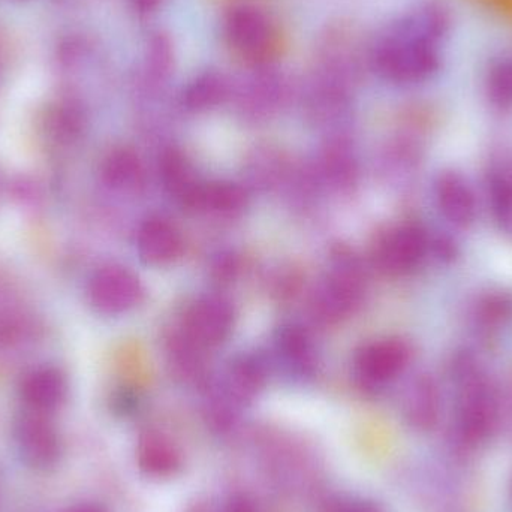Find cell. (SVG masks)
Instances as JSON below:
<instances>
[{
  "mask_svg": "<svg viewBox=\"0 0 512 512\" xmlns=\"http://www.w3.org/2000/svg\"><path fill=\"white\" fill-rule=\"evenodd\" d=\"M460 80L492 113L512 114V17L481 12Z\"/></svg>",
  "mask_w": 512,
  "mask_h": 512,
  "instance_id": "1",
  "label": "cell"
},
{
  "mask_svg": "<svg viewBox=\"0 0 512 512\" xmlns=\"http://www.w3.org/2000/svg\"><path fill=\"white\" fill-rule=\"evenodd\" d=\"M457 388L454 436L460 447L472 450L489 441L495 433L499 421L498 400L483 375Z\"/></svg>",
  "mask_w": 512,
  "mask_h": 512,
  "instance_id": "2",
  "label": "cell"
},
{
  "mask_svg": "<svg viewBox=\"0 0 512 512\" xmlns=\"http://www.w3.org/2000/svg\"><path fill=\"white\" fill-rule=\"evenodd\" d=\"M143 286L140 279L120 265L99 268L89 280L87 295L90 303L104 315H122L129 312L143 300Z\"/></svg>",
  "mask_w": 512,
  "mask_h": 512,
  "instance_id": "3",
  "label": "cell"
},
{
  "mask_svg": "<svg viewBox=\"0 0 512 512\" xmlns=\"http://www.w3.org/2000/svg\"><path fill=\"white\" fill-rule=\"evenodd\" d=\"M411 352L402 340L385 339L364 346L355 357V378L369 390H379L402 375Z\"/></svg>",
  "mask_w": 512,
  "mask_h": 512,
  "instance_id": "4",
  "label": "cell"
},
{
  "mask_svg": "<svg viewBox=\"0 0 512 512\" xmlns=\"http://www.w3.org/2000/svg\"><path fill=\"white\" fill-rule=\"evenodd\" d=\"M45 415L27 411L15 424V442L24 462L42 469L56 465L62 454L59 433Z\"/></svg>",
  "mask_w": 512,
  "mask_h": 512,
  "instance_id": "5",
  "label": "cell"
},
{
  "mask_svg": "<svg viewBox=\"0 0 512 512\" xmlns=\"http://www.w3.org/2000/svg\"><path fill=\"white\" fill-rule=\"evenodd\" d=\"M429 252V237L414 225L390 231L379 243L376 261L390 274H405L415 270Z\"/></svg>",
  "mask_w": 512,
  "mask_h": 512,
  "instance_id": "6",
  "label": "cell"
},
{
  "mask_svg": "<svg viewBox=\"0 0 512 512\" xmlns=\"http://www.w3.org/2000/svg\"><path fill=\"white\" fill-rule=\"evenodd\" d=\"M233 309L219 297H204L189 309L185 331L198 346H216L224 342L233 330Z\"/></svg>",
  "mask_w": 512,
  "mask_h": 512,
  "instance_id": "7",
  "label": "cell"
},
{
  "mask_svg": "<svg viewBox=\"0 0 512 512\" xmlns=\"http://www.w3.org/2000/svg\"><path fill=\"white\" fill-rule=\"evenodd\" d=\"M435 201L442 218L454 227H469L477 219V195L459 174L447 173L439 177Z\"/></svg>",
  "mask_w": 512,
  "mask_h": 512,
  "instance_id": "8",
  "label": "cell"
},
{
  "mask_svg": "<svg viewBox=\"0 0 512 512\" xmlns=\"http://www.w3.org/2000/svg\"><path fill=\"white\" fill-rule=\"evenodd\" d=\"M137 249L146 264H170L182 252V237L171 222L150 218L138 231Z\"/></svg>",
  "mask_w": 512,
  "mask_h": 512,
  "instance_id": "9",
  "label": "cell"
},
{
  "mask_svg": "<svg viewBox=\"0 0 512 512\" xmlns=\"http://www.w3.org/2000/svg\"><path fill=\"white\" fill-rule=\"evenodd\" d=\"M65 376L53 367H41L24 376L21 382V399L29 411L48 414L62 405L66 397Z\"/></svg>",
  "mask_w": 512,
  "mask_h": 512,
  "instance_id": "10",
  "label": "cell"
},
{
  "mask_svg": "<svg viewBox=\"0 0 512 512\" xmlns=\"http://www.w3.org/2000/svg\"><path fill=\"white\" fill-rule=\"evenodd\" d=\"M442 414V393L432 378H420L409 388L405 400V418L415 430H432Z\"/></svg>",
  "mask_w": 512,
  "mask_h": 512,
  "instance_id": "11",
  "label": "cell"
},
{
  "mask_svg": "<svg viewBox=\"0 0 512 512\" xmlns=\"http://www.w3.org/2000/svg\"><path fill=\"white\" fill-rule=\"evenodd\" d=\"M138 465L150 477L165 478L180 468V454L173 442L159 433L141 436L137 448Z\"/></svg>",
  "mask_w": 512,
  "mask_h": 512,
  "instance_id": "12",
  "label": "cell"
},
{
  "mask_svg": "<svg viewBox=\"0 0 512 512\" xmlns=\"http://www.w3.org/2000/svg\"><path fill=\"white\" fill-rule=\"evenodd\" d=\"M360 298V279L355 271H337L318 297V309L327 318L346 315Z\"/></svg>",
  "mask_w": 512,
  "mask_h": 512,
  "instance_id": "13",
  "label": "cell"
},
{
  "mask_svg": "<svg viewBox=\"0 0 512 512\" xmlns=\"http://www.w3.org/2000/svg\"><path fill=\"white\" fill-rule=\"evenodd\" d=\"M471 318L478 336L490 339L510 324L512 300L504 295H489L478 301Z\"/></svg>",
  "mask_w": 512,
  "mask_h": 512,
  "instance_id": "14",
  "label": "cell"
},
{
  "mask_svg": "<svg viewBox=\"0 0 512 512\" xmlns=\"http://www.w3.org/2000/svg\"><path fill=\"white\" fill-rule=\"evenodd\" d=\"M245 204V194L239 186L231 183H203L192 207L230 213L240 210Z\"/></svg>",
  "mask_w": 512,
  "mask_h": 512,
  "instance_id": "15",
  "label": "cell"
},
{
  "mask_svg": "<svg viewBox=\"0 0 512 512\" xmlns=\"http://www.w3.org/2000/svg\"><path fill=\"white\" fill-rule=\"evenodd\" d=\"M279 352L282 360L294 372L306 373L312 367V349L306 334L297 328H288L280 334Z\"/></svg>",
  "mask_w": 512,
  "mask_h": 512,
  "instance_id": "16",
  "label": "cell"
},
{
  "mask_svg": "<svg viewBox=\"0 0 512 512\" xmlns=\"http://www.w3.org/2000/svg\"><path fill=\"white\" fill-rule=\"evenodd\" d=\"M138 159L129 152H116L105 159L102 176L105 183L113 188H126L131 186L140 176Z\"/></svg>",
  "mask_w": 512,
  "mask_h": 512,
  "instance_id": "17",
  "label": "cell"
},
{
  "mask_svg": "<svg viewBox=\"0 0 512 512\" xmlns=\"http://www.w3.org/2000/svg\"><path fill=\"white\" fill-rule=\"evenodd\" d=\"M490 207H492L493 216L496 221L505 228H512V183L504 174L493 173L489 177Z\"/></svg>",
  "mask_w": 512,
  "mask_h": 512,
  "instance_id": "18",
  "label": "cell"
},
{
  "mask_svg": "<svg viewBox=\"0 0 512 512\" xmlns=\"http://www.w3.org/2000/svg\"><path fill=\"white\" fill-rule=\"evenodd\" d=\"M262 379H264V372H262L261 364L252 358H243L231 372V394L240 400L249 399L261 387Z\"/></svg>",
  "mask_w": 512,
  "mask_h": 512,
  "instance_id": "19",
  "label": "cell"
},
{
  "mask_svg": "<svg viewBox=\"0 0 512 512\" xmlns=\"http://www.w3.org/2000/svg\"><path fill=\"white\" fill-rule=\"evenodd\" d=\"M330 512H385L375 502L364 499H340L331 505Z\"/></svg>",
  "mask_w": 512,
  "mask_h": 512,
  "instance_id": "20",
  "label": "cell"
},
{
  "mask_svg": "<svg viewBox=\"0 0 512 512\" xmlns=\"http://www.w3.org/2000/svg\"><path fill=\"white\" fill-rule=\"evenodd\" d=\"M430 248L433 249L436 256H438L441 261H453L456 258L457 252V243L451 239L450 236H438L435 240L429 239V251Z\"/></svg>",
  "mask_w": 512,
  "mask_h": 512,
  "instance_id": "21",
  "label": "cell"
},
{
  "mask_svg": "<svg viewBox=\"0 0 512 512\" xmlns=\"http://www.w3.org/2000/svg\"><path fill=\"white\" fill-rule=\"evenodd\" d=\"M69 512H105L102 510L101 507H98V505H92V504H83L78 505V507L72 508Z\"/></svg>",
  "mask_w": 512,
  "mask_h": 512,
  "instance_id": "22",
  "label": "cell"
},
{
  "mask_svg": "<svg viewBox=\"0 0 512 512\" xmlns=\"http://www.w3.org/2000/svg\"><path fill=\"white\" fill-rule=\"evenodd\" d=\"M511 501H512V484H511Z\"/></svg>",
  "mask_w": 512,
  "mask_h": 512,
  "instance_id": "23",
  "label": "cell"
},
{
  "mask_svg": "<svg viewBox=\"0 0 512 512\" xmlns=\"http://www.w3.org/2000/svg\"><path fill=\"white\" fill-rule=\"evenodd\" d=\"M510 2H511V11H512V0H510Z\"/></svg>",
  "mask_w": 512,
  "mask_h": 512,
  "instance_id": "24",
  "label": "cell"
}]
</instances>
